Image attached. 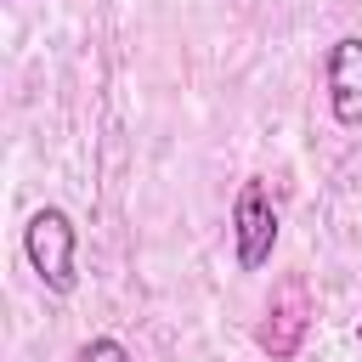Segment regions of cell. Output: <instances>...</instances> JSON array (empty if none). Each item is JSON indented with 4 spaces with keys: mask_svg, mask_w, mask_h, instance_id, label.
Instances as JSON below:
<instances>
[{
    "mask_svg": "<svg viewBox=\"0 0 362 362\" xmlns=\"http://www.w3.org/2000/svg\"><path fill=\"white\" fill-rule=\"evenodd\" d=\"M23 255H28L34 277L51 294H74L79 288V226H74L68 209H57V204L34 209L28 226H23Z\"/></svg>",
    "mask_w": 362,
    "mask_h": 362,
    "instance_id": "obj_1",
    "label": "cell"
},
{
    "mask_svg": "<svg viewBox=\"0 0 362 362\" xmlns=\"http://www.w3.org/2000/svg\"><path fill=\"white\" fill-rule=\"evenodd\" d=\"M232 249H238V272H260L277 249V209L260 181H243L232 198Z\"/></svg>",
    "mask_w": 362,
    "mask_h": 362,
    "instance_id": "obj_2",
    "label": "cell"
},
{
    "mask_svg": "<svg viewBox=\"0 0 362 362\" xmlns=\"http://www.w3.org/2000/svg\"><path fill=\"white\" fill-rule=\"evenodd\" d=\"M305 328H311V294H305L300 277H288V283L272 294V305H266V317H260V328H255V345H260L272 362H288V356H300Z\"/></svg>",
    "mask_w": 362,
    "mask_h": 362,
    "instance_id": "obj_3",
    "label": "cell"
},
{
    "mask_svg": "<svg viewBox=\"0 0 362 362\" xmlns=\"http://www.w3.org/2000/svg\"><path fill=\"white\" fill-rule=\"evenodd\" d=\"M322 90H328V113L345 130H362V40L339 34L322 57Z\"/></svg>",
    "mask_w": 362,
    "mask_h": 362,
    "instance_id": "obj_4",
    "label": "cell"
},
{
    "mask_svg": "<svg viewBox=\"0 0 362 362\" xmlns=\"http://www.w3.org/2000/svg\"><path fill=\"white\" fill-rule=\"evenodd\" d=\"M74 362H136L113 334H96V339H85L79 351H74Z\"/></svg>",
    "mask_w": 362,
    "mask_h": 362,
    "instance_id": "obj_5",
    "label": "cell"
},
{
    "mask_svg": "<svg viewBox=\"0 0 362 362\" xmlns=\"http://www.w3.org/2000/svg\"><path fill=\"white\" fill-rule=\"evenodd\" d=\"M356 339H362V328H356Z\"/></svg>",
    "mask_w": 362,
    "mask_h": 362,
    "instance_id": "obj_6",
    "label": "cell"
}]
</instances>
